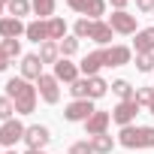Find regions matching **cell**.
<instances>
[{
    "label": "cell",
    "mask_w": 154,
    "mask_h": 154,
    "mask_svg": "<svg viewBox=\"0 0 154 154\" xmlns=\"http://www.w3.org/2000/svg\"><path fill=\"white\" fill-rule=\"evenodd\" d=\"M69 154H94V151H91V142L82 139V142H72L69 145Z\"/></svg>",
    "instance_id": "cell-34"
},
{
    "label": "cell",
    "mask_w": 154,
    "mask_h": 154,
    "mask_svg": "<svg viewBox=\"0 0 154 154\" xmlns=\"http://www.w3.org/2000/svg\"><path fill=\"white\" fill-rule=\"evenodd\" d=\"M112 27H109V21H94V27H91V39L94 42H100V45H109L112 42Z\"/></svg>",
    "instance_id": "cell-16"
},
{
    "label": "cell",
    "mask_w": 154,
    "mask_h": 154,
    "mask_svg": "<svg viewBox=\"0 0 154 154\" xmlns=\"http://www.w3.org/2000/svg\"><path fill=\"white\" fill-rule=\"evenodd\" d=\"M139 148H154V127H139Z\"/></svg>",
    "instance_id": "cell-31"
},
{
    "label": "cell",
    "mask_w": 154,
    "mask_h": 154,
    "mask_svg": "<svg viewBox=\"0 0 154 154\" xmlns=\"http://www.w3.org/2000/svg\"><path fill=\"white\" fill-rule=\"evenodd\" d=\"M91 27H94V21H91V18H79L72 30H75V36H79V39H85V36L91 39Z\"/></svg>",
    "instance_id": "cell-29"
},
{
    "label": "cell",
    "mask_w": 154,
    "mask_h": 154,
    "mask_svg": "<svg viewBox=\"0 0 154 154\" xmlns=\"http://www.w3.org/2000/svg\"><path fill=\"white\" fill-rule=\"evenodd\" d=\"M36 94H39V91H36L27 79H21V75L6 82V97L15 103V112H18V115H30V112L36 109Z\"/></svg>",
    "instance_id": "cell-1"
},
{
    "label": "cell",
    "mask_w": 154,
    "mask_h": 154,
    "mask_svg": "<svg viewBox=\"0 0 154 154\" xmlns=\"http://www.w3.org/2000/svg\"><path fill=\"white\" fill-rule=\"evenodd\" d=\"M112 6L115 9H127V0H112Z\"/></svg>",
    "instance_id": "cell-38"
},
{
    "label": "cell",
    "mask_w": 154,
    "mask_h": 154,
    "mask_svg": "<svg viewBox=\"0 0 154 154\" xmlns=\"http://www.w3.org/2000/svg\"><path fill=\"white\" fill-rule=\"evenodd\" d=\"M30 0H9L6 3V12L12 15V18H21V15H30Z\"/></svg>",
    "instance_id": "cell-24"
},
{
    "label": "cell",
    "mask_w": 154,
    "mask_h": 154,
    "mask_svg": "<svg viewBox=\"0 0 154 154\" xmlns=\"http://www.w3.org/2000/svg\"><path fill=\"white\" fill-rule=\"evenodd\" d=\"M106 91H109L106 79H100V75H91V79H88V100H100Z\"/></svg>",
    "instance_id": "cell-21"
},
{
    "label": "cell",
    "mask_w": 154,
    "mask_h": 154,
    "mask_svg": "<svg viewBox=\"0 0 154 154\" xmlns=\"http://www.w3.org/2000/svg\"><path fill=\"white\" fill-rule=\"evenodd\" d=\"M39 75H42V60H39V54H24V57H21V79L39 82Z\"/></svg>",
    "instance_id": "cell-10"
},
{
    "label": "cell",
    "mask_w": 154,
    "mask_h": 154,
    "mask_svg": "<svg viewBox=\"0 0 154 154\" xmlns=\"http://www.w3.org/2000/svg\"><path fill=\"white\" fill-rule=\"evenodd\" d=\"M27 154H45V151H33V148H27Z\"/></svg>",
    "instance_id": "cell-39"
},
{
    "label": "cell",
    "mask_w": 154,
    "mask_h": 154,
    "mask_svg": "<svg viewBox=\"0 0 154 154\" xmlns=\"http://www.w3.org/2000/svg\"><path fill=\"white\" fill-rule=\"evenodd\" d=\"M88 3H91V0H66V6L75 9V12H82V15L88 12Z\"/></svg>",
    "instance_id": "cell-35"
},
{
    "label": "cell",
    "mask_w": 154,
    "mask_h": 154,
    "mask_svg": "<svg viewBox=\"0 0 154 154\" xmlns=\"http://www.w3.org/2000/svg\"><path fill=\"white\" fill-rule=\"evenodd\" d=\"M12 115H18V112H15V103H12L9 97H0V121H9Z\"/></svg>",
    "instance_id": "cell-28"
},
{
    "label": "cell",
    "mask_w": 154,
    "mask_h": 154,
    "mask_svg": "<svg viewBox=\"0 0 154 154\" xmlns=\"http://www.w3.org/2000/svg\"><path fill=\"white\" fill-rule=\"evenodd\" d=\"M136 69L139 72H151L154 69V54H136Z\"/></svg>",
    "instance_id": "cell-32"
},
{
    "label": "cell",
    "mask_w": 154,
    "mask_h": 154,
    "mask_svg": "<svg viewBox=\"0 0 154 154\" xmlns=\"http://www.w3.org/2000/svg\"><path fill=\"white\" fill-rule=\"evenodd\" d=\"M6 66H9V54L3 51V42H0V72H3Z\"/></svg>",
    "instance_id": "cell-37"
},
{
    "label": "cell",
    "mask_w": 154,
    "mask_h": 154,
    "mask_svg": "<svg viewBox=\"0 0 154 154\" xmlns=\"http://www.w3.org/2000/svg\"><path fill=\"white\" fill-rule=\"evenodd\" d=\"M24 124L21 121H15V118H9V121H3V124H0V145H3V148H12L15 142H21L24 139Z\"/></svg>",
    "instance_id": "cell-2"
},
{
    "label": "cell",
    "mask_w": 154,
    "mask_h": 154,
    "mask_svg": "<svg viewBox=\"0 0 154 154\" xmlns=\"http://www.w3.org/2000/svg\"><path fill=\"white\" fill-rule=\"evenodd\" d=\"M139 106H148L151 109V103H154V88H136V97H133Z\"/></svg>",
    "instance_id": "cell-27"
},
{
    "label": "cell",
    "mask_w": 154,
    "mask_h": 154,
    "mask_svg": "<svg viewBox=\"0 0 154 154\" xmlns=\"http://www.w3.org/2000/svg\"><path fill=\"white\" fill-rule=\"evenodd\" d=\"M45 24H48V39H51V42L66 36V21H63V18H57V15H54V18H48Z\"/></svg>",
    "instance_id": "cell-22"
},
{
    "label": "cell",
    "mask_w": 154,
    "mask_h": 154,
    "mask_svg": "<svg viewBox=\"0 0 154 154\" xmlns=\"http://www.w3.org/2000/svg\"><path fill=\"white\" fill-rule=\"evenodd\" d=\"M60 82L54 79V75H39V82H36V91H39V97H42V103H48V106H54L57 100H60V88H57Z\"/></svg>",
    "instance_id": "cell-4"
},
{
    "label": "cell",
    "mask_w": 154,
    "mask_h": 154,
    "mask_svg": "<svg viewBox=\"0 0 154 154\" xmlns=\"http://www.w3.org/2000/svg\"><path fill=\"white\" fill-rule=\"evenodd\" d=\"M85 15H91V21H100V15H106V3H103V0H91Z\"/></svg>",
    "instance_id": "cell-30"
},
{
    "label": "cell",
    "mask_w": 154,
    "mask_h": 154,
    "mask_svg": "<svg viewBox=\"0 0 154 154\" xmlns=\"http://www.w3.org/2000/svg\"><path fill=\"white\" fill-rule=\"evenodd\" d=\"M94 112H97V109H94V100H72V103L63 109V118H66V121H82V124H85Z\"/></svg>",
    "instance_id": "cell-3"
},
{
    "label": "cell",
    "mask_w": 154,
    "mask_h": 154,
    "mask_svg": "<svg viewBox=\"0 0 154 154\" xmlns=\"http://www.w3.org/2000/svg\"><path fill=\"white\" fill-rule=\"evenodd\" d=\"M79 72H82V69L75 66V63H69L66 57H60V60L54 63V79H57V82H66V85H72L75 79H79Z\"/></svg>",
    "instance_id": "cell-12"
},
{
    "label": "cell",
    "mask_w": 154,
    "mask_h": 154,
    "mask_svg": "<svg viewBox=\"0 0 154 154\" xmlns=\"http://www.w3.org/2000/svg\"><path fill=\"white\" fill-rule=\"evenodd\" d=\"M136 9L139 12H154V0H136Z\"/></svg>",
    "instance_id": "cell-36"
},
{
    "label": "cell",
    "mask_w": 154,
    "mask_h": 154,
    "mask_svg": "<svg viewBox=\"0 0 154 154\" xmlns=\"http://www.w3.org/2000/svg\"><path fill=\"white\" fill-rule=\"evenodd\" d=\"M109 121H112V112H94L88 121H85V130H88V136H100V133H106L109 130Z\"/></svg>",
    "instance_id": "cell-11"
},
{
    "label": "cell",
    "mask_w": 154,
    "mask_h": 154,
    "mask_svg": "<svg viewBox=\"0 0 154 154\" xmlns=\"http://www.w3.org/2000/svg\"><path fill=\"white\" fill-rule=\"evenodd\" d=\"M103 57H106V66H124V63H130L133 51L127 45H106L103 48Z\"/></svg>",
    "instance_id": "cell-8"
},
{
    "label": "cell",
    "mask_w": 154,
    "mask_h": 154,
    "mask_svg": "<svg viewBox=\"0 0 154 154\" xmlns=\"http://www.w3.org/2000/svg\"><path fill=\"white\" fill-rule=\"evenodd\" d=\"M39 60H42V63H57V60H60V45L51 42V39L42 42V45H39Z\"/></svg>",
    "instance_id": "cell-18"
},
{
    "label": "cell",
    "mask_w": 154,
    "mask_h": 154,
    "mask_svg": "<svg viewBox=\"0 0 154 154\" xmlns=\"http://www.w3.org/2000/svg\"><path fill=\"white\" fill-rule=\"evenodd\" d=\"M103 66H106V57H103V48H97V51L85 54V57H82V63H79V69L85 72V79H91V75H97V72H100Z\"/></svg>",
    "instance_id": "cell-9"
},
{
    "label": "cell",
    "mask_w": 154,
    "mask_h": 154,
    "mask_svg": "<svg viewBox=\"0 0 154 154\" xmlns=\"http://www.w3.org/2000/svg\"><path fill=\"white\" fill-rule=\"evenodd\" d=\"M88 142H91V151H94V154H112V148H115V139H112L109 133H100V136H91Z\"/></svg>",
    "instance_id": "cell-17"
},
{
    "label": "cell",
    "mask_w": 154,
    "mask_h": 154,
    "mask_svg": "<svg viewBox=\"0 0 154 154\" xmlns=\"http://www.w3.org/2000/svg\"><path fill=\"white\" fill-rule=\"evenodd\" d=\"M9 154H15V151H9Z\"/></svg>",
    "instance_id": "cell-41"
},
{
    "label": "cell",
    "mask_w": 154,
    "mask_h": 154,
    "mask_svg": "<svg viewBox=\"0 0 154 154\" xmlns=\"http://www.w3.org/2000/svg\"><path fill=\"white\" fill-rule=\"evenodd\" d=\"M24 36H27V39H33V42H48V24L36 18V21H30V24H27Z\"/></svg>",
    "instance_id": "cell-15"
},
{
    "label": "cell",
    "mask_w": 154,
    "mask_h": 154,
    "mask_svg": "<svg viewBox=\"0 0 154 154\" xmlns=\"http://www.w3.org/2000/svg\"><path fill=\"white\" fill-rule=\"evenodd\" d=\"M121 139V145L124 148H139V127H133V124H127V127H121V133H118Z\"/></svg>",
    "instance_id": "cell-19"
},
{
    "label": "cell",
    "mask_w": 154,
    "mask_h": 154,
    "mask_svg": "<svg viewBox=\"0 0 154 154\" xmlns=\"http://www.w3.org/2000/svg\"><path fill=\"white\" fill-rule=\"evenodd\" d=\"M57 45H60V54H63V57H69V54L79 51V36H63Z\"/></svg>",
    "instance_id": "cell-26"
},
{
    "label": "cell",
    "mask_w": 154,
    "mask_h": 154,
    "mask_svg": "<svg viewBox=\"0 0 154 154\" xmlns=\"http://www.w3.org/2000/svg\"><path fill=\"white\" fill-rule=\"evenodd\" d=\"M148 112H151V115H154V103H151V109H148Z\"/></svg>",
    "instance_id": "cell-40"
},
{
    "label": "cell",
    "mask_w": 154,
    "mask_h": 154,
    "mask_svg": "<svg viewBox=\"0 0 154 154\" xmlns=\"http://www.w3.org/2000/svg\"><path fill=\"white\" fill-rule=\"evenodd\" d=\"M112 91H115L118 100H133V97H136V91H133V85H130L127 79H115V82H112Z\"/></svg>",
    "instance_id": "cell-23"
},
{
    "label": "cell",
    "mask_w": 154,
    "mask_h": 154,
    "mask_svg": "<svg viewBox=\"0 0 154 154\" xmlns=\"http://www.w3.org/2000/svg\"><path fill=\"white\" fill-rule=\"evenodd\" d=\"M0 12H3V9H0Z\"/></svg>",
    "instance_id": "cell-42"
},
{
    "label": "cell",
    "mask_w": 154,
    "mask_h": 154,
    "mask_svg": "<svg viewBox=\"0 0 154 154\" xmlns=\"http://www.w3.org/2000/svg\"><path fill=\"white\" fill-rule=\"evenodd\" d=\"M24 142H27V148L42 151V148L51 142V133H48V127H42V124H30V127L24 130Z\"/></svg>",
    "instance_id": "cell-6"
},
{
    "label": "cell",
    "mask_w": 154,
    "mask_h": 154,
    "mask_svg": "<svg viewBox=\"0 0 154 154\" xmlns=\"http://www.w3.org/2000/svg\"><path fill=\"white\" fill-rule=\"evenodd\" d=\"M3 51H6V54H9V60H12V57H18V54H21V42H18V39H3Z\"/></svg>",
    "instance_id": "cell-33"
},
{
    "label": "cell",
    "mask_w": 154,
    "mask_h": 154,
    "mask_svg": "<svg viewBox=\"0 0 154 154\" xmlns=\"http://www.w3.org/2000/svg\"><path fill=\"white\" fill-rule=\"evenodd\" d=\"M27 30V24H21V18H0V36L3 39H18L21 33Z\"/></svg>",
    "instance_id": "cell-14"
},
{
    "label": "cell",
    "mask_w": 154,
    "mask_h": 154,
    "mask_svg": "<svg viewBox=\"0 0 154 154\" xmlns=\"http://www.w3.org/2000/svg\"><path fill=\"white\" fill-rule=\"evenodd\" d=\"M133 48H136V54H154V27H145V30H136V39H133Z\"/></svg>",
    "instance_id": "cell-13"
},
{
    "label": "cell",
    "mask_w": 154,
    "mask_h": 154,
    "mask_svg": "<svg viewBox=\"0 0 154 154\" xmlns=\"http://www.w3.org/2000/svg\"><path fill=\"white\" fill-rule=\"evenodd\" d=\"M30 6H33V12L39 15V21L54 18V0H30Z\"/></svg>",
    "instance_id": "cell-20"
},
{
    "label": "cell",
    "mask_w": 154,
    "mask_h": 154,
    "mask_svg": "<svg viewBox=\"0 0 154 154\" xmlns=\"http://www.w3.org/2000/svg\"><path fill=\"white\" fill-rule=\"evenodd\" d=\"M109 27H112L115 33L130 36V33H136V15H130L127 9H115L112 18H109Z\"/></svg>",
    "instance_id": "cell-5"
},
{
    "label": "cell",
    "mask_w": 154,
    "mask_h": 154,
    "mask_svg": "<svg viewBox=\"0 0 154 154\" xmlns=\"http://www.w3.org/2000/svg\"><path fill=\"white\" fill-rule=\"evenodd\" d=\"M151 88H154V85H151Z\"/></svg>",
    "instance_id": "cell-43"
},
{
    "label": "cell",
    "mask_w": 154,
    "mask_h": 154,
    "mask_svg": "<svg viewBox=\"0 0 154 154\" xmlns=\"http://www.w3.org/2000/svg\"><path fill=\"white\" fill-rule=\"evenodd\" d=\"M69 94H72V100H88V79H75L69 85Z\"/></svg>",
    "instance_id": "cell-25"
},
{
    "label": "cell",
    "mask_w": 154,
    "mask_h": 154,
    "mask_svg": "<svg viewBox=\"0 0 154 154\" xmlns=\"http://www.w3.org/2000/svg\"><path fill=\"white\" fill-rule=\"evenodd\" d=\"M139 115V103L136 100H121L115 109H112V121L115 124H121V127H127V124H133V118Z\"/></svg>",
    "instance_id": "cell-7"
}]
</instances>
